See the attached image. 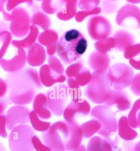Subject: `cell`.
<instances>
[{
    "label": "cell",
    "instance_id": "cell-1",
    "mask_svg": "<svg viewBox=\"0 0 140 151\" xmlns=\"http://www.w3.org/2000/svg\"><path fill=\"white\" fill-rule=\"evenodd\" d=\"M6 80L8 98L15 105L29 104L35 97L36 89L42 87L38 73L31 70L8 74Z\"/></svg>",
    "mask_w": 140,
    "mask_h": 151
},
{
    "label": "cell",
    "instance_id": "cell-2",
    "mask_svg": "<svg viewBox=\"0 0 140 151\" xmlns=\"http://www.w3.org/2000/svg\"><path fill=\"white\" fill-rule=\"evenodd\" d=\"M78 124L76 122L58 121L42 133L43 143L51 151H69L78 138Z\"/></svg>",
    "mask_w": 140,
    "mask_h": 151
},
{
    "label": "cell",
    "instance_id": "cell-3",
    "mask_svg": "<svg viewBox=\"0 0 140 151\" xmlns=\"http://www.w3.org/2000/svg\"><path fill=\"white\" fill-rule=\"evenodd\" d=\"M88 47V41L79 30L71 29L64 32L58 40L56 53L62 61L69 65L81 58Z\"/></svg>",
    "mask_w": 140,
    "mask_h": 151
},
{
    "label": "cell",
    "instance_id": "cell-4",
    "mask_svg": "<svg viewBox=\"0 0 140 151\" xmlns=\"http://www.w3.org/2000/svg\"><path fill=\"white\" fill-rule=\"evenodd\" d=\"M106 73L94 72L91 81L84 91V95L96 104L105 103L112 90Z\"/></svg>",
    "mask_w": 140,
    "mask_h": 151
},
{
    "label": "cell",
    "instance_id": "cell-5",
    "mask_svg": "<svg viewBox=\"0 0 140 151\" xmlns=\"http://www.w3.org/2000/svg\"><path fill=\"white\" fill-rule=\"evenodd\" d=\"M90 116L102 125L97 133L99 135L108 138L115 135L118 130L117 119L114 112L107 106L102 104L94 107L90 111Z\"/></svg>",
    "mask_w": 140,
    "mask_h": 151
},
{
    "label": "cell",
    "instance_id": "cell-6",
    "mask_svg": "<svg viewBox=\"0 0 140 151\" xmlns=\"http://www.w3.org/2000/svg\"><path fill=\"white\" fill-rule=\"evenodd\" d=\"M35 134L30 125H21L16 127L10 132L8 138L10 151H35L32 138Z\"/></svg>",
    "mask_w": 140,
    "mask_h": 151
},
{
    "label": "cell",
    "instance_id": "cell-7",
    "mask_svg": "<svg viewBox=\"0 0 140 151\" xmlns=\"http://www.w3.org/2000/svg\"><path fill=\"white\" fill-rule=\"evenodd\" d=\"M110 86L113 90H122L130 86L134 76L131 66L123 63H116L106 72Z\"/></svg>",
    "mask_w": 140,
    "mask_h": 151
},
{
    "label": "cell",
    "instance_id": "cell-8",
    "mask_svg": "<svg viewBox=\"0 0 140 151\" xmlns=\"http://www.w3.org/2000/svg\"><path fill=\"white\" fill-rule=\"evenodd\" d=\"M46 96L51 113L57 117L61 116L70 98L69 87L64 84L56 85L47 91Z\"/></svg>",
    "mask_w": 140,
    "mask_h": 151
},
{
    "label": "cell",
    "instance_id": "cell-9",
    "mask_svg": "<svg viewBox=\"0 0 140 151\" xmlns=\"http://www.w3.org/2000/svg\"><path fill=\"white\" fill-rule=\"evenodd\" d=\"M115 22L123 28L140 29V9L138 7L127 3L118 10Z\"/></svg>",
    "mask_w": 140,
    "mask_h": 151
},
{
    "label": "cell",
    "instance_id": "cell-10",
    "mask_svg": "<svg viewBox=\"0 0 140 151\" xmlns=\"http://www.w3.org/2000/svg\"><path fill=\"white\" fill-rule=\"evenodd\" d=\"M88 32L92 39L100 41L109 37L112 33V26L107 17L97 15L89 20L88 24Z\"/></svg>",
    "mask_w": 140,
    "mask_h": 151
},
{
    "label": "cell",
    "instance_id": "cell-11",
    "mask_svg": "<svg viewBox=\"0 0 140 151\" xmlns=\"http://www.w3.org/2000/svg\"><path fill=\"white\" fill-rule=\"evenodd\" d=\"M30 113L29 109L24 105H15L9 108L6 115L8 130L11 131L18 126L27 124L30 121Z\"/></svg>",
    "mask_w": 140,
    "mask_h": 151
},
{
    "label": "cell",
    "instance_id": "cell-12",
    "mask_svg": "<svg viewBox=\"0 0 140 151\" xmlns=\"http://www.w3.org/2000/svg\"><path fill=\"white\" fill-rule=\"evenodd\" d=\"M91 110L90 104L86 99L71 100L64 110L63 115L65 121L73 122H76L79 117L89 115Z\"/></svg>",
    "mask_w": 140,
    "mask_h": 151
},
{
    "label": "cell",
    "instance_id": "cell-13",
    "mask_svg": "<svg viewBox=\"0 0 140 151\" xmlns=\"http://www.w3.org/2000/svg\"><path fill=\"white\" fill-rule=\"evenodd\" d=\"M105 104L116 115L119 112H125L130 109L131 102L130 96L125 90L112 89Z\"/></svg>",
    "mask_w": 140,
    "mask_h": 151
},
{
    "label": "cell",
    "instance_id": "cell-14",
    "mask_svg": "<svg viewBox=\"0 0 140 151\" xmlns=\"http://www.w3.org/2000/svg\"><path fill=\"white\" fill-rule=\"evenodd\" d=\"M111 59L108 53L94 51L92 53L89 58V63L92 70L98 73H105L110 67Z\"/></svg>",
    "mask_w": 140,
    "mask_h": 151
},
{
    "label": "cell",
    "instance_id": "cell-15",
    "mask_svg": "<svg viewBox=\"0 0 140 151\" xmlns=\"http://www.w3.org/2000/svg\"><path fill=\"white\" fill-rule=\"evenodd\" d=\"M112 37L115 41L114 49L119 52L124 53L127 47L134 45L136 42L134 35L128 30L125 29L117 30Z\"/></svg>",
    "mask_w": 140,
    "mask_h": 151
},
{
    "label": "cell",
    "instance_id": "cell-16",
    "mask_svg": "<svg viewBox=\"0 0 140 151\" xmlns=\"http://www.w3.org/2000/svg\"><path fill=\"white\" fill-rule=\"evenodd\" d=\"M32 109L42 120H48L51 117V112L48 106L46 95L38 94L35 97Z\"/></svg>",
    "mask_w": 140,
    "mask_h": 151
},
{
    "label": "cell",
    "instance_id": "cell-17",
    "mask_svg": "<svg viewBox=\"0 0 140 151\" xmlns=\"http://www.w3.org/2000/svg\"><path fill=\"white\" fill-rule=\"evenodd\" d=\"M86 149L87 151H115L117 150L108 138L97 136L90 138Z\"/></svg>",
    "mask_w": 140,
    "mask_h": 151
},
{
    "label": "cell",
    "instance_id": "cell-18",
    "mask_svg": "<svg viewBox=\"0 0 140 151\" xmlns=\"http://www.w3.org/2000/svg\"><path fill=\"white\" fill-rule=\"evenodd\" d=\"M118 131L120 138L125 141H132L138 135V132L129 124L128 117L125 115L122 116L119 119Z\"/></svg>",
    "mask_w": 140,
    "mask_h": 151
},
{
    "label": "cell",
    "instance_id": "cell-19",
    "mask_svg": "<svg viewBox=\"0 0 140 151\" xmlns=\"http://www.w3.org/2000/svg\"><path fill=\"white\" fill-rule=\"evenodd\" d=\"M102 125L95 119H92L81 125L83 137L85 138H92L100 129Z\"/></svg>",
    "mask_w": 140,
    "mask_h": 151
},
{
    "label": "cell",
    "instance_id": "cell-20",
    "mask_svg": "<svg viewBox=\"0 0 140 151\" xmlns=\"http://www.w3.org/2000/svg\"><path fill=\"white\" fill-rule=\"evenodd\" d=\"M30 121L34 129L38 132H46L50 128L51 125L50 122L43 121L33 110L30 111Z\"/></svg>",
    "mask_w": 140,
    "mask_h": 151
},
{
    "label": "cell",
    "instance_id": "cell-21",
    "mask_svg": "<svg viewBox=\"0 0 140 151\" xmlns=\"http://www.w3.org/2000/svg\"><path fill=\"white\" fill-rule=\"evenodd\" d=\"M115 40L113 37L98 41L95 44L97 51L100 53H108L109 51L114 49L115 47Z\"/></svg>",
    "mask_w": 140,
    "mask_h": 151
},
{
    "label": "cell",
    "instance_id": "cell-22",
    "mask_svg": "<svg viewBox=\"0 0 140 151\" xmlns=\"http://www.w3.org/2000/svg\"><path fill=\"white\" fill-rule=\"evenodd\" d=\"M140 111V98L135 101L127 117L129 124L133 129H137L138 127L137 117Z\"/></svg>",
    "mask_w": 140,
    "mask_h": 151
},
{
    "label": "cell",
    "instance_id": "cell-23",
    "mask_svg": "<svg viewBox=\"0 0 140 151\" xmlns=\"http://www.w3.org/2000/svg\"><path fill=\"white\" fill-rule=\"evenodd\" d=\"M119 4L117 1L104 0L101 2L102 12L106 15H111L117 11Z\"/></svg>",
    "mask_w": 140,
    "mask_h": 151
},
{
    "label": "cell",
    "instance_id": "cell-24",
    "mask_svg": "<svg viewBox=\"0 0 140 151\" xmlns=\"http://www.w3.org/2000/svg\"><path fill=\"white\" fill-rule=\"evenodd\" d=\"M130 90L134 95L140 96V72L134 76L130 85Z\"/></svg>",
    "mask_w": 140,
    "mask_h": 151
},
{
    "label": "cell",
    "instance_id": "cell-25",
    "mask_svg": "<svg viewBox=\"0 0 140 151\" xmlns=\"http://www.w3.org/2000/svg\"><path fill=\"white\" fill-rule=\"evenodd\" d=\"M140 52V43L135 44L125 49L124 52V56L126 59L130 60L136 53Z\"/></svg>",
    "mask_w": 140,
    "mask_h": 151
},
{
    "label": "cell",
    "instance_id": "cell-26",
    "mask_svg": "<svg viewBox=\"0 0 140 151\" xmlns=\"http://www.w3.org/2000/svg\"><path fill=\"white\" fill-rule=\"evenodd\" d=\"M34 148L36 151H51L49 147L43 143L37 135H34L32 138Z\"/></svg>",
    "mask_w": 140,
    "mask_h": 151
},
{
    "label": "cell",
    "instance_id": "cell-27",
    "mask_svg": "<svg viewBox=\"0 0 140 151\" xmlns=\"http://www.w3.org/2000/svg\"><path fill=\"white\" fill-rule=\"evenodd\" d=\"M6 115H1L0 117V135L2 138H7L8 136V133L6 131Z\"/></svg>",
    "mask_w": 140,
    "mask_h": 151
},
{
    "label": "cell",
    "instance_id": "cell-28",
    "mask_svg": "<svg viewBox=\"0 0 140 151\" xmlns=\"http://www.w3.org/2000/svg\"><path fill=\"white\" fill-rule=\"evenodd\" d=\"M129 64L135 70H140V52L136 53L129 60Z\"/></svg>",
    "mask_w": 140,
    "mask_h": 151
},
{
    "label": "cell",
    "instance_id": "cell-29",
    "mask_svg": "<svg viewBox=\"0 0 140 151\" xmlns=\"http://www.w3.org/2000/svg\"><path fill=\"white\" fill-rule=\"evenodd\" d=\"M1 98L0 101V113L1 115H4V112L6 110L8 105L12 103L9 98Z\"/></svg>",
    "mask_w": 140,
    "mask_h": 151
},
{
    "label": "cell",
    "instance_id": "cell-30",
    "mask_svg": "<svg viewBox=\"0 0 140 151\" xmlns=\"http://www.w3.org/2000/svg\"><path fill=\"white\" fill-rule=\"evenodd\" d=\"M132 151H140V141L134 145Z\"/></svg>",
    "mask_w": 140,
    "mask_h": 151
},
{
    "label": "cell",
    "instance_id": "cell-31",
    "mask_svg": "<svg viewBox=\"0 0 140 151\" xmlns=\"http://www.w3.org/2000/svg\"><path fill=\"white\" fill-rule=\"evenodd\" d=\"M74 151H87V149L84 145H81L79 147Z\"/></svg>",
    "mask_w": 140,
    "mask_h": 151
},
{
    "label": "cell",
    "instance_id": "cell-32",
    "mask_svg": "<svg viewBox=\"0 0 140 151\" xmlns=\"http://www.w3.org/2000/svg\"><path fill=\"white\" fill-rule=\"evenodd\" d=\"M127 2L129 4H133V5L140 4V0H129V1H127Z\"/></svg>",
    "mask_w": 140,
    "mask_h": 151
},
{
    "label": "cell",
    "instance_id": "cell-33",
    "mask_svg": "<svg viewBox=\"0 0 140 151\" xmlns=\"http://www.w3.org/2000/svg\"><path fill=\"white\" fill-rule=\"evenodd\" d=\"M137 119L138 124V127L140 129V111L138 114Z\"/></svg>",
    "mask_w": 140,
    "mask_h": 151
},
{
    "label": "cell",
    "instance_id": "cell-34",
    "mask_svg": "<svg viewBox=\"0 0 140 151\" xmlns=\"http://www.w3.org/2000/svg\"><path fill=\"white\" fill-rule=\"evenodd\" d=\"M1 151H6V148L1 143Z\"/></svg>",
    "mask_w": 140,
    "mask_h": 151
}]
</instances>
